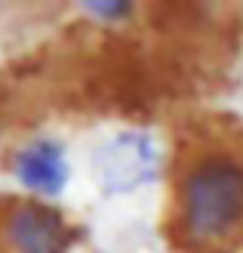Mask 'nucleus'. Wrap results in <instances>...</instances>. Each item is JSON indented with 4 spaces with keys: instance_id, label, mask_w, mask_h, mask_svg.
<instances>
[{
    "instance_id": "obj_4",
    "label": "nucleus",
    "mask_w": 243,
    "mask_h": 253,
    "mask_svg": "<svg viewBox=\"0 0 243 253\" xmlns=\"http://www.w3.org/2000/svg\"><path fill=\"white\" fill-rule=\"evenodd\" d=\"M12 173L16 179L28 188L31 195L37 198H56L65 192L68 185V158H65V148L56 139H31L28 145H22L12 158Z\"/></svg>"
},
{
    "instance_id": "obj_1",
    "label": "nucleus",
    "mask_w": 243,
    "mask_h": 253,
    "mask_svg": "<svg viewBox=\"0 0 243 253\" xmlns=\"http://www.w3.org/2000/svg\"><path fill=\"white\" fill-rule=\"evenodd\" d=\"M175 222L194 247L231 238L243 225V155L212 148L191 158L175 188Z\"/></svg>"
},
{
    "instance_id": "obj_5",
    "label": "nucleus",
    "mask_w": 243,
    "mask_h": 253,
    "mask_svg": "<svg viewBox=\"0 0 243 253\" xmlns=\"http://www.w3.org/2000/svg\"><path fill=\"white\" fill-rule=\"evenodd\" d=\"M93 16H99V19H108V22H120V19H126L133 12V3H117V0H108V3H83Z\"/></svg>"
},
{
    "instance_id": "obj_3",
    "label": "nucleus",
    "mask_w": 243,
    "mask_h": 253,
    "mask_svg": "<svg viewBox=\"0 0 243 253\" xmlns=\"http://www.w3.org/2000/svg\"><path fill=\"white\" fill-rule=\"evenodd\" d=\"M3 235L12 253H71L74 229L46 201H19L6 213Z\"/></svg>"
},
{
    "instance_id": "obj_2",
    "label": "nucleus",
    "mask_w": 243,
    "mask_h": 253,
    "mask_svg": "<svg viewBox=\"0 0 243 253\" xmlns=\"http://www.w3.org/2000/svg\"><path fill=\"white\" fill-rule=\"evenodd\" d=\"M89 167H93L96 185L105 195H130L157 179L160 148L142 130H123L96 148Z\"/></svg>"
}]
</instances>
